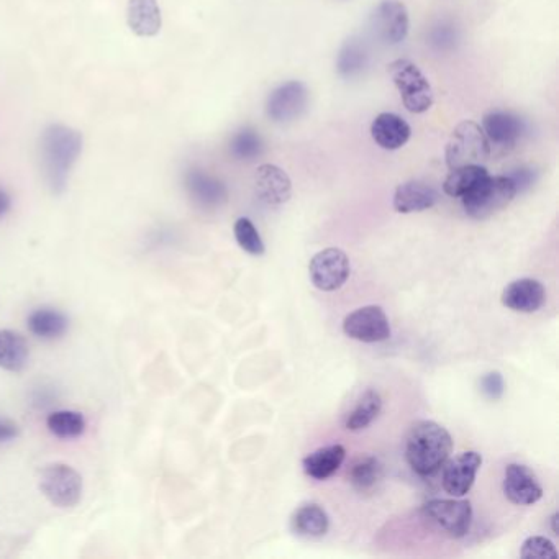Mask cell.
<instances>
[{"label": "cell", "mask_w": 559, "mask_h": 559, "mask_svg": "<svg viewBox=\"0 0 559 559\" xmlns=\"http://www.w3.org/2000/svg\"><path fill=\"white\" fill-rule=\"evenodd\" d=\"M428 522L451 538H463L473 525V507L469 500L435 499L423 505Z\"/></svg>", "instance_id": "obj_7"}, {"label": "cell", "mask_w": 559, "mask_h": 559, "mask_svg": "<svg viewBox=\"0 0 559 559\" xmlns=\"http://www.w3.org/2000/svg\"><path fill=\"white\" fill-rule=\"evenodd\" d=\"M309 89L304 82L289 81L276 87L266 100V115L274 123H289L300 119L309 107Z\"/></svg>", "instance_id": "obj_8"}, {"label": "cell", "mask_w": 559, "mask_h": 559, "mask_svg": "<svg viewBox=\"0 0 559 559\" xmlns=\"http://www.w3.org/2000/svg\"><path fill=\"white\" fill-rule=\"evenodd\" d=\"M351 266L345 251L327 248L312 258L309 264L310 279L323 292L338 291L350 278Z\"/></svg>", "instance_id": "obj_9"}, {"label": "cell", "mask_w": 559, "mask_h": 559, "mask_svg": "<svg viewBox=\"0 0 559 559\" xmlns=\"http://www.w3.org/2000/svg\"><path fill=\"white\" fill-rule=\"evenodd\" d=\"M20 428L14 420L7 419V417H0V445L10 443L15 438H19Z\"/></svg>", "instance_id": "obj_34"}, {"label": "cell", "mask_w": 559, "mask_h": 559, "mask_svg": "<svg viewBox=\"0 0 559 559\" xmlns=\"http://www.w3.org/2000/svg\"><path fill=\"white\" fill-rule=\"evenodd\" d=\"M30 348L19 332L0 328V369L9 373H22L27 368Z\"/></svg>", "instance_id": "obj_22"}, {"label": "cell", "mask_w": 559, "mask_h": 559, "mask_svg": "<svg viewBox=\"0 0 559 559\" xmlns=\"http://www.w3.org/2000/svg\"><path fill=\"white\" fill-rule=\"evenodd\" d=\"M184 184L189 197L204 209H214L227 200V187L223 182L202 169L187 171Z\"/></svg>", "instance_id": "obj_17"}, {"label": "cell", "mask_w": 559, "mask_h": 559, "mask_svg": "<svg viewBox=\"0 0 559 559\" xmlns=\"http://www.w3.org/2000/svg\"><path fill=\"white\" fill-rule=\"evenodd\" d=\"M345 456V448L341 445L323 446L309 456H305L302 466L305 474L310 478L325 481L337 473L345 461Z\"/></svg>", "instance_id": "obj_23"}, {"label": "cell", "mask_w": 559, "mask_h": 559, "mask_svg": "<svg viewBox=\"0 0 559 559\" xmlns=\"http://www.w3.org/2000/svg\"><path fill=\"white\" fill-rule=\"evenodd\" d=\"M382 464L376 456H361L350 469L351 486L360 494L373 492L382 481Z\"/></svg>", "instance_id": "obj_27"}, {"label": "cell", "mask_w": 559, "mask_h": 559, "mask_svg": "<svg viewBox=\"0 0 559 559\" xmlns=\"http://www.w3.org/2000/svg\"><path fill=\"white\" fill-rule=\"evenodd\" d=\"M256 197L269 205V207H279L289 202L292 196L291 178L287 176L284 169L276 164H263L256 169L255 174Z\"/></svg>", "instance_id": "obj_13"}, {"label": "cell", "mask_w": 559, "mask_h": 559, "mask_svg": "<svg viewBox=\"0 0 559 559\" xmlns=\"http://www.w3.org/2000/svg\"><path fill=\"white\" fill-rule=\"evenodd\" d=\"M509 178L514 181L515 189H517V194H519L525 187L532 184L533 171L532 169H519V171H515L514 176H509Z\"/></svg>", "instance_id": "obj_35"}, {"label": "cell", "mask_w": 559, "mask_h": 559, "mask_svg": "<svg viewBox=\"0 0 559 559\" xmlns=\"http://www.w3.org/2000/svg\"><path fill=\"white\" fill-rule=\"evenodd\" d=\"M409 28V12L399 0H382L371 15L374 37L384 45H399L409 35Z\"/></svg>", "instance_id": "obj_10"}, {"label": "cell", "mask_w": 559, "mask_h": 559, "mask_svg": "<svg viewBox=\"0 0 559 559\" xmlns=\"http://www.w3.org/2000/svg\"><path fill=\"white\" fill-rule=\"evenodd\" d=\"M264 143L260 133L253 128H241L230 141V153L240 161H253L263 155Z\"/></svg>", "instance_id": "obj_30"}, {"label": "cell", "mask_w": 559, "mask_h": 559, "mask_svg": "<svg viewBox=\"0 0 559 559\" xmlns=\"http://www.w3.org/2000/svg\"><path fill=\"white\" fill-rule=\"evenodd\" d=\"M12 209V197L9 192L5 191L4 187H0V219L9 214Z\"/></svg>", "instance_id": "obj_36"}, {"label": "cell", "mask_w": 559, "mask_h": 559, "mask_svg": "<svg viewBox=\"0 0 559 559\" xmlns=\"http://www.w3.org/2000/svg\"><path fill=\"white\" fill-rule=\"evenodd\" d=\"M453 440L445 427L432 420H420L410 427L405 440V460L419 476L438 473L450 460Z\"/></svg>", "instance_id": "obj_2"}, {"label": "cell", "mask_w": 559, "mask_h": 559, "mask_svg": "<svg viewBox=\"0 0 559 559\" xmlns=\"http://www.w3.org/2000/svg\"><path fill=\"white\" fill-rule=\"evenodd\" d=\"M482 466V456L478 451H466L455 460L443 464V489L450 496L464 497L473 489L476 476Z\"/></svg>", "instance_id": "obj_12"}, {"label": "cell", "mask_w": 559, "mask_h": 559, "mask_svg": "<svg viewBox=\"0 0 559 559\" xmlns=\"http://www.w3.org/2000/svg\"><path fill=\"white\" fill-rule=\"evenodd\" d=\"M481 392L487 399L491 400H499L500 397L504 396V378H502V374L497 373V371L486 374L481 379Z\"/></svg>", "instance_id": "obj_33"}, {"label": "cell", "mask_w": 559, "mask_h": 559, "mask_svg": "<svg viewBox=\"0 0 559 559\" xmlns=\"http://www.w3.org/2000/svg\"><path fill=\"white\" fill-rule=\"evenodd\" d=\"M291 527L300 537L319 538L327 535L330 519L319 504H304L292 514Z\"/></svg>", "instance_id": "obj_24"}, {"label": "cell", "mask_w": 559, "mask_h": 559, "mask_svg": "<svg viewBox=\"0 0 559 559\" xmlns=\"http://www.w3.org/2000/svg\"><path fill=\"white\" fill-rule=\"evenodd\" d=\"M38 487L51 505L58 509H71L81 500L84 482L73 466L51 463L41 469Z\"/></svg>", "instance_id": "obj_6"}, {"label": "cell", "mask_w": 559, "mask_h": 559, "mask_svg": "<svg viewBox=\"0 0 559 559\" xmlns=\"http://www.w3.org/2000/svg\"><path fill=\"white\" fill-rule=\"evenodd\" d=\"M27 325L33 337L53 341L66 335L69 319L61 310L53 309V307H40L28 315Z\"/></svg>", "instance_id": "obj_21"}, {"label": "cell", "mask_w": 559, "mask_h": 559, "mask_svg": "<svg viewBox=\"0 0 559 559\" xmlns=\"http://www.w3.org/2000/svg\"><path fill=\"white\" fill-rule=\"evenodd\" d=\"M482 130L491 146L512 148L525 133V123L519 115L507 110H491L482 119Z\"/></svg>", "instance_id": "obj_15"}, {"label": "cell", "mask_w": 559, "mask_h": 559, "mask_svg": "<svg viewBox=\"0 0 559 559\" xmlns=\"http://www.w3.org/2000/svg\"><path fill=\"white\" fill-rule=\"evenodd\" d=\"M371 135L382 150L396 151L407 145L412 135V128L399 115L384 112L374 119Z\"/></svg>", "instance_id": "obj_19"}, {"label": "cell", "mask_w": 559, "mask_h": 559, "mask_svg": "<svg viewBox=\"0 0 559 559\" xmlns=\"http://www.w3.org/2000/svg\"><path fill=\"white\" fill-rule=\"evenodd\" d=\"M368 51L366 46L356 38L346 41L338 55L337 69L340 76L346 79H353L363 73L368 66Z\"/></svg>", "instance_id": "obj_29"}, {"label": "cell", "mask_w": 559, "mask_h": 559, "mask_svg": "<svg viewBox=\"0 0 559 559\" xmlns=\"http://www.w3.org/2000/svg\"><path fill=\"white\" fill-rule=\"evenodd\" d=\"M387 71L410 114H425L432 109L435 102L433 89L417 64L410 60H396L387 66Z\"/></svg>", "instance_id": "obj_5"}, {"label": "cell", "mask_w": 559, "mask_h": 559, "mask_svg": "<svg viewBox=\"0 0 559 559\" xmlns=\"http://www.w3.org/2000/svg\"><path fill=\"white\" fill-rule=\"evenodd\" d=\"M82 153V135L74 128L53 123L40 137L41 171L55 194L68 186L69 173Z\"/></svg>", "instance_id": "obj_1"}, {"label": "cell", "mask_w": 559, "mask_h": 559, "mask_svg": "<svg viewBox=\"0 0 559 559\" xmlns=\"http://www.w3.org/2000/svg\"><path fill=\"white\" fill-rule=\"evenodd\" d=\"M233 233H235V240H237L241 250H245L246 253L253 256L264 255V243L261 240L260 232L250 219H246V217L238 219L235 222V227H233Z\"/></svg>", "instance_id": "obj_31"}, {"label": "cell", "mask_w": 559, "mask_h": 559, "mask_svg": "<svg viewBox=\"0 0 559 559\" xmlns=\"http://www.w3.org/2000/svg\"><path fill=\"white\" fill-rule=\"evenodd\" d=\"M438 199V192L427 182L409 181L397 187L392 205L399 214H415L432 209Z\"/></svg>", "instance_id": "obj_18"}, {"label": "cell", "mask_w": 559, "mask_h": 559, "mask_svg": "<svg viewBox=\"0 0 559 559\" xmlns=\"http://www.w3.org/2000/svg\"><path fill=\"white\" fill-rule=\"evenodd\" d=\"M545 287L537 279L523 278L510 282L502 292V304L507 309L522 314L537 312L545 304Z\"/></svg>", "instance_id": "obj_16"}, {"label": "cell", "mask_w": 559, "mask_h": 559, "mask_svg": "<svg viewBox=\"0 0 559 559\" xmlns=\"http://www.w3.org/2000/svg\"><path fill=\"white\" fill-rule=\"evenodd\" d=\"M517 196L515 184L509 176H487L463 199V207L471 219L486 220L509 207Z\"/></svg>", "instance_id": "obj_3"}, {"label": "cell", "mask_w": 559, "mask_h": 559, "mask_svg": "<svg viewBox=\"0 0 559 559\" xmlns=\"http://www.w3.org/2000/svg\"><path fill=\"white\" fill-rule=\"evenodd\" d=\"M504 494L515 505H533L543 497V487L532 469L509 464L504 474Z\"/></svg>", "instance_id": "obj_14"}, {"label": "cell", "mask_w": 559, "mask_h": 559, "mask_svg": "<svg viewBox=\"0 0 559 559\" xmlns=\"http://www.w3.org/2000/svg\"><path fill=\"white\" fill-rule=\"evenodd\" d=\"M491 151V143L481 125L473 120H466L453 130L450 140L446 143V164L448 168L456 169L486 163Z\"/></svg>", "instance_id": "obj_4"}, {"label": "cell", "mask_w": 559, "mask_h": 559, "mask_svg": "<svg viewBox=\"0 0 559 559\" xmlns=\"http://www.w3.org/2000/svg\"><path fill=\"white\" fill-rule=\"evenodd\" d=\"M520 556L525 559H556L558 551H556L553 541L545 537H530L523 541Z\"/></svg>", "instance_id": "obj_32"}, {"label": "cell", "mask_w": 559, "mask_h": 559, "mask_svg": "<svg viewBox=\"0 0 559 559\" xmlns=\"http://www.w3.org/2000/svg\"><path fill=\"white\" fill-rule=\"evenodd\" d=\"M489 176L487 169L482 164H471L463 168L450 169L448 178L443 182V191L446 196L464 197L468 192L473 191L479 182Z\"/></svg>", "instance_id": "obj_25"}, {"label": "cell", "mask_w": 559, "mask_h": 559, "mask_svg": "<svg viewBox=\"0 0 559 559\" xmlns=\"http://www.w3.org/2000/svg\"><path fill=\"white\" fill-rule=\"evenodd\" d=\"M556 522H558V514L553 515V517H551V528H553V533H555V535H558V528H556Z\"/></svg>", "instance_id": "obj_37"}, {"label": "cell", "mask_w": 559, "mask_h": 559, "mask_svg": "<svg viewBox=\"0 0 559 559\" xmlns=\"http://www.w3.org/2000/svg\"><path fill=\"white\" fill-rule=\"evenodd\" d=\"M382 410V399L379 392L369 389L358 400L355 409L346 417L345 427L350 432H360L368 428L374 420L378 419Z\"/></svg>", "instance_id": "obj_28"}, {"label": "cell", "mask_w": 559, "mask_h": 559, "mask_svg": "<svg viewBox=\"0 0 559 559\" xmlns=\"http://www.w3.org/2000/svg\"><path fill=\"white\" fill-rule=\"evenodd\" d=\"M127 23L138 37H155L163 25L158 0H128Z\"/></svg>", "instance_id": "obj_20"}, {"label": "cell", "mask_w": 559, "mask_h": 559, "mask_svg": "<svg viewBox=\"0 0 559 559\" xmlns=\"http://www.w3.org/2000/svg\"><path fill=\"white\" fill-rule=\"evenodd\" d=\"M86 419L76 410H55L46 419V428L60 440H74L86 432Z\"/></svg>", "instance_id": "obj_26"}, {"label": "cell", "mask_w": 559, "mask_h": 559, "mask_svg": "<svg viewBox=\"0 0 559 559\" xmlns=\"http://www.w3.org/2000/svg\"><path fill=\"white\" fill-rule=\"evenodd\" d=\"M343 332L353 340L379 343L391 337V325L386 312L379 305H366L346 315Z\"/></svg>", "instance_id": "obj_11"}]
</instances>
